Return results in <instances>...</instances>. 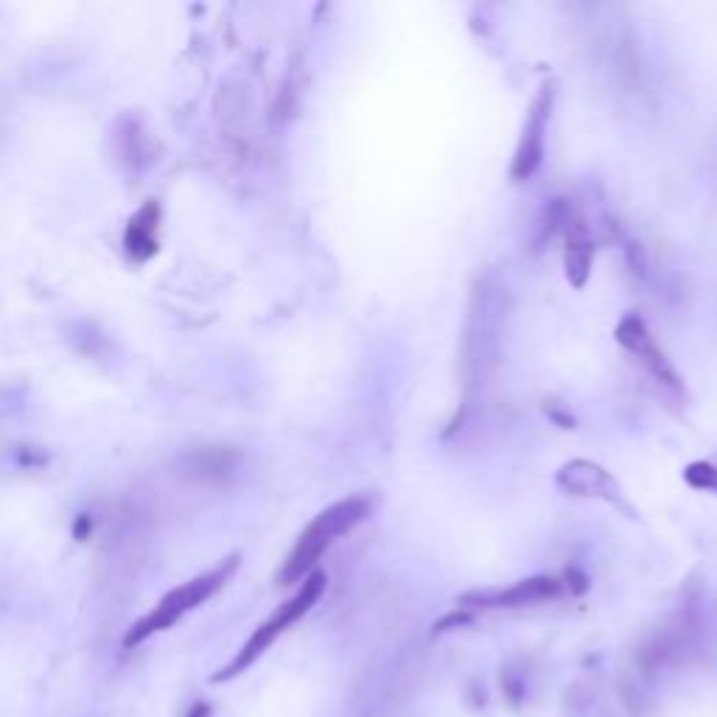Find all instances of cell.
<instances>
[{
    "instance_id": "cell-11",
    "label": "cell",
    "mask_w": 717,
    "mask_h": 717,
    "mask_svg": "<svg viewBox=\"0 0 717 717\" xmlns=\"http://www.w3.org/2000/svg\"><path fill=\"white\" fill-rule=\"evenodd\" d=\"M499 687L510 709H521L527 703V675L521 673L519 664H507L499 673Z\"/></svg>"
},
{
    "instance_id": "cell-7",
    "label": "cell",
    "mask_w": 717,
    "mask_h": 717,
    "mask_svg": "<svg viewBox=\"0 0 717 717\" xmlns=\"http://www.w3.org/2000/svg\"><path fill=\"white\" fill-rule=\"evenodd\" d=\"M555 479H558L563 491L575 493V496H591V499H605L611 505H619L617 479L611 477L603 465L591 463V460L566 463Z\"/></svg>"
},
{
    "instance_id": "cell-6",
    "label": "cell",
    "mask_w": 717,
    "mask_h": 717,
    "mask_svg": "<svg viewBox=\"0 0 717 717\" xmlns=\"http://www.w3.org/2000/svg\"><path fill=\"white\" fill-rule=\"evenodd\" d=\"M549 110H552V85L541 87L538 99H535L533 110L527 113V124H524V132H521L519 149H516V157H513V180H530L541 160H544V135H547V124H549Z\"/></svg>"
},
{
    "instance_id": "cell-5",
    "label": "cell",
    "mask_w": 717,
    "mask_h": 717,
    "mask_svg": "<svg viewBox=\"0 0 717 717\" xmlns=\"http://www.w3.org/2000/svg\"><path fill=\"white\" fill-rule=\"evenodd\" d=\"M561 594V583L555 577L538 575L519 580L507 589H485L468 591L460 597L463 608H521V605H535L555 600Z\"/></svg>"
},
{
    "instance_id": "cell-3",
    "label": "cell",
    "mask_w": 717,
    "mask_h": 717,
    "mask_svg": "<svg viewBox=\"0 0 717 717\" xmlns=\"http://www.w3.org/2000/svg\"><path fill=\"white\" fill-rule=\"evenodd\" d=\"M325 575L317 569V572H311L303 583H300V589L286 600L283 605L275 608V614L267 619V622H261L258 628L253 631V636L241 645V650L233 656V661H227L225 667L219 670V673L213 675V681L219 684V681H233L236 675H241L244 670H250L255 661L261 659L264 653H267L269 647L275 645V639L286 633L295 622L309 614L314 605L320 603V597L325 594Z\"/></svg>"
},
{
    "instance_id": "cell-8",
    "label": "cell",
    "mask_w": 717,
    "mask_h": 717,
    "mask_svg": "<svg viewBox=\"0 0 717 717\" xmlns=\"http://www.w3.org/2000/svg\"><path fill=\"white\" fill-rule=\"evenodd\" d=\"M160 202L149 199L143 202L141 211L129 219L124 230V250L132 261H149L160 250Z\"/></svg>"
},
{
    "instance_id": "cell-9",
    "label": "cell",
    "mask_w": 717,
    "mask_h": 717,
    "mask_svg": "<svg viewBox=\"0 0 717 717\" xmlns=\"http://www.w3.org/2000/svg\"><path fill=\"white\" fill-rule=\"evenodd\" d=\"M241 454L225 446H211V449H197L183 457V468L188 477L197 479H225L227 474L236 471Z\"/></svg>"
},
{
    "instance_id": "cell-10",
    "label": "cell",
    "mask_w": 717,
    "mask_h": 717,
    "mask_svg": "<svg viewBox=\"0 0 717 717\" xmlns=\"http://www.w3.org/2000/svg\"><path fill=\"white\" fill-rule=\"evenodd\" d=\"M591 267V247L589 241L583 239H569V250H566V275L575 286H583L589 278Z\"/></svg>"
},
{
    "instance_id": "cell-2",
    "label": "cell",
    "mask_w": 717,
    "mask_h": 717,
    "mask_svg": "<svg viewBox=\"0 0 717 717\" xmlns=\"http://www.w3.org/2000/svg\"><path fill=\"white\" fill-rule=\"evenodd\" d=\"M239 563H241L239 555H230V558H225L219 566H213L208 572L191 577V580L183 583V586L171 589L169 594H166V597H163V600L146 614V617H141L132 628H129L127 636H124V647L141 645V642H146L149 636L169 631L171 625L180 622L188 611H194V608H199L202 603H208L213 594L222 589L230 577L236 575Z\"/></svg>"
},
{
    "instance_id": "cell-1",
    "label": "cell",
    "mask_w": 717,
    "mask_h": 717,
    "mask_svg": "<svg viewBox=\"0 0 717 717\" xmlns=\"http://www.w3.org/2000/svg\"><path fill=\"white\" fill-rule=\"evenodd\" d=\"M367 510H370L367 499L351 496V499H342L337 505L325 507L323 513H317L309 521V527L295 541L289 558L283 561L281 572H278V583L281 586L303 583L311 572H317V563L331 549V544L345 533H351L353 527L365 519Z\"/></svg>"
},
{
    "instance_id": "cell-13",
    "label": "cell",
    "mask_w": 717,
    "mask_h": 717,
    "mask_svg": "<svg viewBox=\"0 0 717 717\" xmlns=\"http://www.w3.org/2000/svg\"><path fill=\"white\" fill-rule=\"evenodd\" d=\"M474 619V614L471 611H451V614H446V617H440L435 622V628H432V633L435 636H440V633H449L454 631V628H463V625H468Z\"/></svg>"
},
{
    "instance_id": "cell-12",
    "label": "cell",
    "mask_w": 717,
    "mask_h": 717,
    "mask_svg": "<svg viewBox=\"0 0 717 717\" xmlns=\"http://www.w3.org/2000/svg\"><path fill=\"white\" fill-rule=\"evenodd\" d=\"M684 479H687V485H692L695 491H709V493H717V465L712 463H692L687 465V471H684Z\"/></svg>"
},
{
    "instance_id": "cell-14",
    "label": "cell",
    "mask_w": 717,
    "mask_h": 717,
    "mask_svg": "<svg viewBox=\"0 0 717 717\" xmlns=\"http://www.w3.org/2000/svg\"><path fill=\"white\" fill-rule=\"evenodd\" d=\"M185 717H213V706L208 701H197L188 706Z\"/></svg>"
},
{
    "instance_id": "cell-4",
    "label": "cell",
    "mask_w": 717,
    "mask_h": 717,
    "mask_svg": "<svg viewBox=\"0 0 717 717\" xmlns=\"http://www.w3.org/2000/svg\"><path fill=\"white\" fill-rule=\"evenodd\" d=\"M617 342L625 348V351H631L633 356L650 370V376L659 381V384H664V387L673 390V393H681V379H678V373H675L673 365H670V359H667L664 351L659 348V342H656L653 334L647 331V325L642 317L628 314V317L617 325Z\"/></svg>"
}]
</instances>
